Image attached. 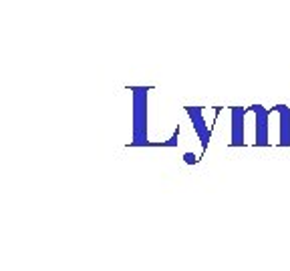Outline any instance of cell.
I'll use <instances>...</instances> for the list:
<instances>
[{
  "mask_svg": "<svg viewBox=\"0 0 290 271\" xmlns=\"http://www.w3.org/2000/svg\"><path fill=\"white\" fill-rule=\"evenodd\" d=\"M133 105V139L131 147H151L147 137V97L151 86H129Z\"/></svg>",
  "mask_w": 290,
  "mask_h": 271,
  "instance_id": "cell-1",
  "label": "cell"
},
{
  "mask_svg": "<svg viewBox=\"0 0 290 271\" xmlns=\"http://www.w3.org/2000/svg\"><path fill=\"white\" fill-rule=\"evenodd\" d=\"M248 113L254 115V147H268L270 145V109H264L262 105L248 107Z\"/></svg>",
  "mask_w": 290,
  "mask_h": 271,
  "instance_id": "cell-2",
  "label": "cell"
},
{
  "mask_svg": "<svg viewBox=\"0 0 290 271\" xmlns=\"http://www.w3.org/2000/svg\"><path fill=\"white\" fill-rule=\"evenodd\" d=\"M186 113L193 125V131L195 135L199 137V143H201V151H208V145H210V139H212V125L206 123V113H204V107H186Z\"/></svg>",
  "mask_w": 290,
  "mask_h": 271,
  "instance_id": "cell-3",
  "label": "cell"
},
{
  "mask_svg": "<svg viewBox=\"0 0 290 271\" xmlns=\"http://www.w3.org/2000/svg\"><path fill=\"white\" fill-rule=\"evenodd\" d=\"M248 109L242 107H232L230 118H232V133H230V147H244L246 135H244V123H246Z\"/></svg>",
  "mask_w": 290,
  "mask_h": 271,
  "instance_id": "cell-4",
  "label": "cell"
},
{
  "mask_svg": "<svg viewBox=\"0 0 290 271\" xmlns=\"http://www.w3.org/2000/svg\"><path fill=\"white\" fill-rule=\"evenodd\" d=\"M270 113L278 123V145L290 147V109L286 105H274Z\"/></svg>",
  "mask_w": 290,
  "mask_h": 271,
  "instance_id": "cell-5",
  "label": "cell"
},
{
  "mask_svg": "<svg viewBox=\"0 0 290 271\" xmlns=\"http://www.w3.org/2000/svg\"><path fill=\"white\" fill-rule=\"evenodd\" d=\"M178 143H180V127L171 133L167 141H151V147H178Z\"/></svg>",
  "mask_w": 290,
  "mask_h": 271,
  "instance_id": "cell-6",
  "label": "cell"
},
{
  "mask_svg": "<svg viewBox=\"0 0 290 271\" xmlns=\"http://www.w3.org/2000/svg\"><path fill=\"white\" fill-rule=\"evenodd\" d=\"M184 161H186L188 165H195V163H197L199 159H197V157H195L193 153H186V155H184Z\"/></svg>",
  "mask_w": 290,
  "mask_h": 271,
  "instance_id": "cell-7",
  "label": "cell"
}]
</instances>
